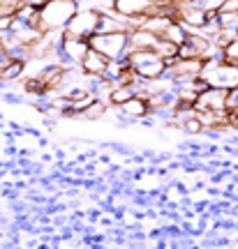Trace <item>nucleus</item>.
<instances>
[{
	"instance_id": "4",
	"label": "nucleus",
	"mask_w": 238,
	"mask_h": 249,
	"mask_svg": "<svg viewBox=\"0 0 238 249\" xmlns=\"http://www.w3.org/2000/svg\"><path fill=\"white\" fill-rule=\"evenodd\" d=\"M97 18H99V12L90 7H81L74 17L70 18V23L65 26L62 33H67L72 37H81V39H90L97 30Z\"/></svg>"
},
{
	"instance_id": "10",
	"label": "nucleus",
	"mask_w": 238,
	"mask_h": 249,
	"mask_svg": "<svg viewBox=\"0 0 238 249\" xmlns=\"http://www.w3.org/2000/svg\"><path fill=\"white\" fill-rule=\"evenodd\" d=\"M127 37H130V46L132 49H155V44L159 42V35L150 33L146 28H132L127 33Z\"/></svg>"
},
{
	"instance_id": "1",
	"label": "nucleus",
	"mask_w": 238,
	"mask_h": 249,
	"mask_svg": "<svg viewBox=\"0 0 238 249\" xmlns=\"http://www.w3.org/2000/svg\"><path fill=\"white\" fill-rule=\"evenodd\" d=\"M81 9L79 0H49L40 7V28L42 33L49 30H65L70 18Z\"/></svg>"
},
{
	"instance_id": "14",
	"label": "nucleus",
	"mask_w": 238,
	"mask_h": 249,
	"mask_svg": "<svg viewBox=\"0 0 238 249\" xmlns=\"http://www.w3.org/2000/svg\"><path fill=\"white\" fill-rule=\"evenodd\" d=\"M26 0H0V17H17Z\"/></svg>"
},
{
	"instance_id": "15",
	"label": "nucleus",
	"mask_w": 238,
	"mask_h": 249,
	"mask_svg": "<svg viewBox=\"0 0 238 249\" xmlns=\"http://www.w3.org/2000/svg\"><path fill=\"white\" fill-rule=\"evenodd\" d=\"M180 129H183L185 134L197 136V134L203 132V124H201V120H199L197 116H192V118H187V120H183V123H180Z\"/></svg>"
},
{
	"instance_id": "13",
	"label": "nucleus",
	"mask_w": 238,
	"mask_h": 249,
	"mask_svg": "<svg viewBox=\"0 0 238 249\" xmlns=\"http://www.w3.org/2000/svg\"><path fill=\"white\" fill-rule=\"evenodd\" d=\"M153 51H155L162 60H171V58H176V55H178V46L174 44V42L164 39V37H159V42L155 44V49H153Z\"/></svg>"
},
{
	"instance_id": "21",
	"label": "nucleus",
	"mask_w": 238,
	"mask_h": 249,
	"mask_svg": "<svg viewBox=\"0 0 238 249\" xmlns=\"http://www.w3.org/2000/svg\"><path fill=\"white\" fill-rule=\"evenodd\" d=\"M236 132H238V129H236Z\"/></svg>"
},
{
	"instance_id": "6",
	"label": "nucleus",
	"mask_w": 238,
	"mask_h": 249,
	"mask_svg": "<svg viewBox=\"0 0 238 249\" xmlns=\"http://www.w3.org/2000/svg\"><path fill=\"white\" fill-rule=\"evenodd\" d=\"M227 92L229 90L224 88H206L203 92L197 95V102H194V111H222L227 108Z\"/></svg>"
},
{
	"instance_id": "20",
	"label": "nucleus",
	"mask_w": 238,
	"mask_h": 249,
	"mask_svg": "<svg viewBox=\"0 0 238 249\" xmlns=\"http://www.w3.org/2000/svg\"><path fill=\"white\" fill-rule=\"evenodd\" d=\"M171 2H174V0H171Z\"/></svg>"
},
{
	"instance_id": "16",
	"label": "nucleus",
	"mask_w": 238,
	"mask_h": 249,
	"mask_svg": "<svg viewBox=\"0 0 238 249\" xmlns=\"http://www.w3.org/2000/svg\"><path fill=\"white\" fill-rule=\"evenodd\" d=\"M222 51H224V60L238 65V37H234V39H231V42L224 46Z\"/></svg>"
},
{
	"instance_id": "3",
	"label": "nucleus",
	"mask_w": 238,
	"mask_h": 249,
	"mask_svg": "<svg viewBox=\"0 0 238 249\" xmlns=\"http://www.w3.org/2000/svg\"><path fill=\"white\" fill-rule=\"evenodd\" d=\"M130 65L143 79H158L167 70V62L162 60L153 49H134L130 53Z\"/></svg>"
},
{
	"instance_id": "2",
	"label": "nucleus",
	"mask_w": 238,
	"mask_h": 249,
	"mask_svg": "<svg viewBox=\"0 0 238 249\" xmlns=\"http://www.w3.org/2000/svg\"><path fill=\"white\" fill-rule=\"evenodd\" d=\"M88 44H90V49L104 53L109 60H116V58L134 51L132 46H130L127 33H95V35L88 39Z\"/></svg>"
},
{
	"instance_id": "5",
	"label": "nucleus",
	"mask_w": 238,
	"mask_h": 249,
	"mask_svg": "<svg viewBox=\"0 0 238 249\" xmlns=\"http://www.w3.org/2000/svg\"><path fill=\"white\" fill-rule=\"evenodd\" d=\"M62 53H65V60H67V67H77V65H81V60H83V55L88 53V39H81V37H72L67 35V33H62Z\"/></svg>"
},
{
	"instance_id": "8",
	"label": "nucleus",
	"mask_w": 238,
	"mask_h": 249,
	"mask_svg": "<svg viewBox=\"0 0 238 249\" xmlns=\"http://www.w3.org/2000/svg\"><path fill=\"white\" fill-rule=\"evenodd\" d=\"M120 108V116L123 118H130V120H141V118H146L150 113V104L148 99L141 97V95H134L132 99H127Z\"/></svg>"
},
{
	"instance_id": "11",
	"label": "nucleus",
	"mask_w": 238,
	"mask_h": 249,
	"mask_svg": "<svg viewBox=\"0 0 238 249\" xmlns=\"http://www.w3.org/2000/svg\"><path fill=\"white\" fill-rule=\"evenodd\" d=\"M137 95V88L134 86H114L111 88V95H109V104L111 107H123L127 99H132Z\"/></svg>"
},
{
	"instance_id": "7",
	"label": "nucleus",
	"mask_w": 238,
	"mask_h": 249,
	"mask_svg": "<svg viewBox=\"0 0 238 249\" xmlns=\"http://www.w3.org/2000/svg\"><path fill=\"white\" fill-rule=\"evenodd\" d=\"M109 58L104 53H99L95 49H88V53L83 55V60H81V70L86 71V74H93V76H104L106 70H109Z\"/></svg>"
},
{
	"instance_id": "12",
	"label": "nucleus",
	"mask_w": 238,
	"mask_h": 249,
	"mask_svg": "<svg viewBox=\"0 0 238 249\" xmlns=\"http://www.w3.org/2000/svg\"><path fill=\"white\" fill-rule=\"evenodd\" d=\"M187 33H190V30H187V26L183 23V21H174V23L164 30V35H162V37H164V39H169V42H174L176 46H180L183 42H185Z\"/></svg>"
},
{
	"instance_id": "19",
	"label": "nucleus",
	"mask_w": 238,
	"mask_h": 249,
	"mask_svg": "<svg viewBox=\"0 0 238 249\" xmlns=\"http://www.w3.org/2000/svg\"><path fill=\"white\" fill-rule=\"evenodd\" d=\"M44 2H49V0H26V5H33V7H42Z\"/></svg>"
},
{
	"instance_id": "18",
	"label": "nucleus",
	"mask_w": 238,
	"mask_h": 249,
	"mask_svg": "<svg viewBox=\"0 0 238 249\" xmlns=\"http://www.w3.org/2000/svg\"><path fill=\"white\" fill-rule=\"evenodd\" d=\"M220 12H238V0H224Z\"/></svg>"
},
{
	"instance_id": "9",
	"label": "nucleus",
	"mask_w": 238,
	"mask_h": 249,
	"mask_svg": "<svg viewBox=\"0 0 238 249\" xmlns=\"http://www.w3.org/2000/svg\"><path fill=\"white\" fill-rule=\"evenodd\" d=\"M155 0H114V9L123 18H134L139 14H146Z\"/></svg>"
},
{
	"instance_id": "17",
	"label": "nucleus",
	"mask_w": 238,
	"mask_h": 249,
	"mask_svg": "<svg viewBox=\"0 0 238 249\" xmlns=\"http://www.w3.org/2000/svg\"><path fill=\"white\" fill-rule=\"evenodd\" d=\"M234 108H238V86L227 92V111H234Z\"/></svg>"
}]
</instances>
